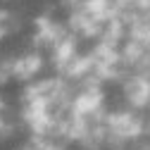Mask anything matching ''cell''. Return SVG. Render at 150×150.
<instances>
[{
    "label": "cell",
    "mask_w": 150,
    "mask_h": 150,
    "mask_svg": "<svg viewBox=\"0 0 150 150\" xmlns=\"http://www.w3.org/2000/svg\"><path fill=\"white\" fill-rule=\"evenodd\" d=\"M129 74H141V86H143V96H131L126 98V119L131 117H141L138 124L129 126V134H124V150H150V57H143L141 67ZM138 86V88H141Z\"/></svg>",
    "instance_id": "6da1fadb"
}]
</instances>
